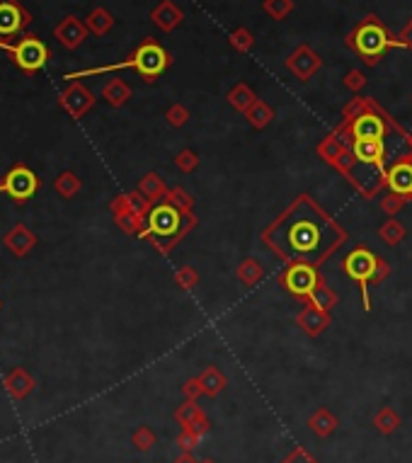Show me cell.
Listing matches in <instances>:
<instances>
[{
    "label": "cell",
    "mask_w": 412,
    "mask_h": 463,
    "mask_svg": "<svg viewBox=\"0 0 412 463\" xmlns=\"http://www.w3.org/2000/svg\"><path fill=\"white\" fill-rule=\"evenodd\" d=\"M342 240V230L315 207L310 199L296 202L279 223L267 230V243L274 245L287 260L315 265L335 250Z\"/></svg>",
    "instance_id": "cell-1"
},
{
    "label": "cell",
    "mask_w": 412,
    "mask_h": 463,
    "mask_svg": "<svg viewBox=\"0 0 412 463\" xmlns=\"http://www.w3.org/2000/svg\"><path fill=\"white\" fill-rule=\"evenodd\" d=\"M167 66H170V54H167L160 44H156V41H144V44L131 54L129 61L117 63V66H107V68H95V71H81V73H73V76H66V78L71 81V78L95 76V73L117 71V68H134V71H139V76L144 78V81L151 83V81H156Z\"/></svg>",
    "instance_id": "cell-2"
},
{
    "label": "cell",
    "mask_w": 412,
    "mask_h": 463,
    "mask_svg": "<svg viewBox=\"0 0 412 463\" xmlns=\"http://www.w3.org/2000/svg\"><path fill=\"white\" fill-rule=\"evenodd\" d=\"M347 44L354 46L359 56H364L366 63H376L378 56H383L388 49H405L403 39H395L393 34H388V29L378 22L376 18H369L366 22H362L357 32L347 39Z\"/></svg>",
    "instance_id": "cell-3"
},
{
    "label": "cell",
    "mask_w": 412,
    "mask_h": 463,
    "mask_svg": "<svg viewBox=\"0 0 412 463\" xmlns=\"http://www.w3.org/2000/svg\"><path fill=\"white\" fill-rule=\"evenodd\" d=\"M41 189V177L25 163L13 165L0 180V194H8L15 204H25Z\"/></svg>",
    "instance_id": "cell-4"
},
{
    "label": "cell",
    "mask_w": 412,
    "mask_h": 463,
    "mask_svg": "<svg viewBox=\"0 0 412 463\" xmlns=\"http://www.w3.org/2000/svg\"><path fill=\"white\" fill-rule=\"evenodd\" d=\"M179 230V209L170 207V204H160L148 212L146 228L141 235H148L156 245L165 247V240L175 238Z\"/></svg>",
    "instance_id": "cell-5"
},
{
    "label": "cell",
    "mask_w": 412,
    "mask_h": 463,
    "mask_svg": "<svg viewBox=\"0 0 412 463\" xmlns=\"http://www.w3.org/2000/svg\"><path fill=\"white\" fill-rule=\"evenodd\" d=\"M46 59H49V49L46 44L34 34H25L22 39L15 46L13 61L22 68L25 73H36L46 66Z\"/></svg>",
    "instance_id": "cell-6"
},
{
    "label": "cell",
    "mask_w": 412,
    "mask_h": 463,
    "mask_svg": "<svg viewBox=\"0 0 412 463\" xmlns=\"http://www.w3.org/2000/svg\"><path fill=\"white\" fill-rule=\"evenodd\" d=\"M59 104L63 112H68L73 119H78V117H83L88 109H92L95 95L90 92L83 83H71V85L59 95Z\"/></svg>",
    "instance_id": "cell-7"
},
{
    "label": "cell",
    "mask_w": 412,
    "mask_h": 463,
    "mask_svg": "<svg viewBox=\"0 0 412 463\" xmlns=\"http://www.w3.org/2000/svg\"><path fill=\"white\" fill-rule=\"evenodd\" d=\"M29 22V13L18 0H0V36H15Z\"/></svg>",
    "instance_id": "cell-8"
},
{
    "label": "cell",
    "mask_w": 412,
    "mask_h": 463,
    "mask_svg": "<svg viewBox=\"0 0 412 463\" xmlns=\"http://www.w3.org/2000/svg\"><path fill=\"white\" fill-rule=\"evenodd\" d=\"M36 243H39V238H36V233L27 223H15L13 228L3 235L5 250L13 252L15 257H27L36 247Z\"/></svg>",
    "instance_id": "cell-9"
},
{
    "label": "cell",
    "mask_w": 412,
    "mask_h": 463,
    "mask_svg": "<svg viewBox=\"0 0 412 463\" xmlns=\"http://www.w3.org/2000/svg\"><path fill=\"white\" fill-rule=\"evenodd\" d=\"M376 267H378L376 257H373L369 250H357V252H352V255L347 257V262H345L347 275H350L352 279H357V282H362L364 291H366V282L371 279L373 272H376Z\"/></svg>",
    "instance_id": "cell-10"
},
{
    "label": "cell",
    "mask_w": 412,
    "mask_h": 463,
    "mask_svg": "<svg viewBox=\"0 0 412 463\" xmlns=\"http://www.w3.org/2000/svg\"><path fill=\"white\" fill-rule=\"evenodd\" d=\"M287 68L298 78V81H308V78L320 68V56L315 54L313 49H308V46H298V49L287 59Z\"/></svg>",
    "instance_id": "cell-11"
},
{
    "label": "cell",
    "mask_w": 412,
    "mask_h": 463,
    "mask_svg": "<svg viewBox=\"0 0 412 463\" xmlns=\"http://www.w3.org/2000/svg\"><path fill=\"white\" fill-rule=\"evenodd\" d=\"M352 134H354V141H381L385 139V122L378 114L364 112L354 119Z\"/></svg>",
    "instance_id": "cell-12"
},
{
    "label": "cell",
    "mask_w": 412,
    "mask_h": 463,
    "mask_svg": "<svg viewBox=\"0 0 412 463\" xmlns=\"http://www.w3.org/2000/svg\"><path fill=\"white\" fill-rule=\"evenodd\" d=\"M3 386H5V391H8V396L13 398V401H25V398H27L29 393L36 388V381L32 378V373L27 369L15 366L13 371H8Z\"/></svg>",
    "instance_id": "cell-13"
},
{
    "label": "cell",
    "mask_w": 412,
    "mask_h": 463,
    "mask_svg": "<svg viewBox=\"0 0 412 463\" xmlns=\"http://www.w3.org/2000/svg\"><path fill=\"white\" fill-rule=\"evenodd\" d=\"M54 36L56 39L61 41L66 49H78V46L85 41V36H88V27H85V22H81L78 18H66V20H61L59 25H56V29H54Z\"/></svg>",
    "instance_id": "cell-14"
},
{
    "label": "cell",
    "mask_w": 412,
    "mask_h": 463,
    "mask_svg": "<svg viewBox=\"0 0 412 463\" xmlns=\"http://www.w3.org/2000/svg\"><path fill=\"white\" fill-rule=\"evenodd\" d=\"M287 286L289 291L294 293H313L315 291V284H318V275L310 265L301 262V265H294L291 270L287 272Z\"/></svg>",
    "instance_id": "cell-15"
},
{
    "label": "cell",
    "mask_w": 412,
    "mask_h": 463,
    "mask_svg": "<svg viewBox=\"0 0 412 463\" xmlns=\"http://www.w3.org/2000/svg\"><path fill=\"white\" fill-rule=\"evenodd\" d=\"M352 153L357 158V163L362 165H371V167H378L381 163H385V139L381 141H354L352 146Z\"/></svg>",
    "instance_id": "cell-16"
},
{
    "label": "cell",
    "mask_w": 412,
    "mask_h": 463,
    "mask_svg": "<svg viewBox=\"0 0 412 463\" xmlns=\"http://www.w3.org/2000/svg\"><path fill=\"white\" fill-rule=\"evenodd\" d=\"M151 20L163 32H172L179 22H182V10H179L172 0H163V3L151 13Z\"/></svg>",
    "instance_id": "cell-17"
},
{
    "label": "cell",
    "mask_w": 412,
    "mask_h": 463,
    "mask_svg": "<svg viewBox=\"0 0 412 463\" xmlns=\"http://www.w3.org/2000/svg\"><path fill=\"white\" fill-rule=\"evenodd\" d=\"M388 185L400 197L412 194V163H395L388 172Z\"/></svg>",
    "instance_id": "cell-18"
},
{
    "label": "cell",
    "mask_w": 412,
    "mask_h": 463,
    "mask_svg": "<svg viewBox=\"0 0 412 463\" xmlns=\"http://www.w3.org/2000/svg\"><path fill=\"white\" fill-rule=\"evenodd\" d=\"M102 97H104V102L112 104V107H121V104L131 97V88L126 85L124 81L114 78V81H109L107 85L102 88Z\"/></svg>",
    "instance_id": "cell-19"
},
{
    "label": "cell",
    "mask_w": 412,
    "mask_h": 463,
    "mask_svg": "<svg viewBox=\"0 0 412 463\" xmlns=\"http://www.w3.org/2000/svg\"><path fill=\"white\" fill-rule=\"evenodd\" d=\"M112 25H114V18L104 8H95L85 20L88 32H92V34H97V36L107 34V32L112 29Z\"/></svg>",
    "instance_id": "cell-20"
},
{
    "label": "cell",
    "mask_w": 412,
    "mask_h": 463,
    "mask_svg": "<svg viewBox=\"0 0 412 463\" xmlns=\"http://www.w3.org/2000/svg\"><path fill=\"white\" fill-rule=\"evenodd\" d=\"M81 187H83L81 177H78L76 172H71V170L61 172V175L54 180V189L61 194L63 199H71V197H76V194L81 192Z\"/></svg>",
    "instance_id": "cell-21"
},
{
    "label": "cell",
    "mask_w": 412,
    "mask_h": 463,
    "mask_svg": "<svg viewBox=\"0 0 412 463\" xmlns=\"http://www.w3.org/2000/svg\"><path fill=\"white\" fill-rule=\"evenodd\" d=\"M228 99H231V104L238 107V109H247V107H252V104L257 102L255 95L250 92V88L247 85H235L233 90H231Z\"/></svg>",
    "instance_id": "cell-22"
},
{
    "label": "cell",
    "mask_w": 412,
    "mask_h": 463,
    "mask_svg": "<svg viewBox=\"0 0 412 463\" xmlns=\"http://www.w3.org/2000/svg\"><path fill=\"white\" fill-rule=\"evenodd\" d=\"M294 10V0H265V13L274 20H284Z\"/></svg>",
    "instance_id": "cell-23"
},
{
    "label": "cell",
    "mask_w": 412,
    "mask_h": 463,
    "mask_svg": "<svg viewBox=\"0 0 412 463\" xmlns=\"http://www.w3.org/2000/svg\"><path fill=\"white\" fill-rule=\"evenodd\" d=\"M114 219H117L119 228L124 230V233H139V230H144L141 216H136V214H131V212H119V214H114Z\"/></svg>",
    "instance_id": "cell-24"
},
{
    "label": "cell",
    "mask_w": 412,
    "mask_h": 463,
    "mask_svg": "<svg viewBox=\"0 0 412 463\" xmlns=\"http://www.w3.org/2000/svg\"><path fill=\"white\" fill-rule=\"evenodd\" d=\"M139 189H141V194H144L146 199H156V197H160L163 194V182L158 180V175H146L144 180H141V185H139Z\"/></svg>",
    "instance_id": "cell-25"
},
{
    "label": "cell",
    "mask_w": 412,
    "mask_h": 463,
    "mask_svg": "<svg viewBox=\"0 0 412 463\" xmlns=\"http://www.w3.org/2000/svg\"><path fill=\"white\" fill-rule=\"evenodd\" d=\"M231 46H233L235 51H250L252 46V34L247 32L245 27L235 29L233 34H231Z\"/></svg>",
    "instance_id": "cell-26"
},
{
    "label": "cell",
    "mask_w": 412,
    "mask_h": 463,
    "mask_svg": "<svg viewBox=\"0 0 412 463\" xmlns=\"http://www.w3.org/2000/svg\"><path fill=\"white\" fill-rule=\"evenodd\" d=\"M269 119H272V112H269L267 104L255 102V104L250 107V122L255 124V126H265Z\"/></svg>",
    "instance_id": "cell-27"
},
{
    "label": "cell",
    "mask_w": 412,
    "mask_h": 463,
    "mask_svg": "<svg viewBox=\"0 0 412 463\" xmlns=\"http://www.w3.org/2000/svg\"><path fill=\"white\" fill-rule=\"evenodd\" d=\"M310 427L320 434H327L330 429H335V417H330L327 413H318L315 417H310Z\"/></svg>",
    "instance_id": "cell-28"
},
{
    "label": "cell",
    "mask_w": 412,
    "mask_h": 463,
    "mask_svg": "<svg viewBox=\"0 0 412 463\" xmlns=\"http://www.w3.org/2000/svg\"><path fill=\"white\" fill-rule=\"evenodd\" d=\"M202 386L209 393H216V391H221V386H224V378H221V373H216L214 369H209V371L204 373V378H202Z\"/></svg>",
    "instance_id": "cell-29"
},
{
    "label": "cell",
    "mask_w": 412,
    "mask_h": 463,
    "mask_svg": "<svg viewBox=\"0 0 412 463\" xmlns=\"http://www.w3.org/2000/svg\"><path fill=\"white\" fill-rule=\"evenodd\" d=\"M134 444L139 446L141 451H146V449H151L153 446V432L148 427H139L134 432Z\"/></svg>",
    "instance_id": "cell-30"
},
{
    "label": "cell",
    "mask_w": 412,
    "mask_h": 463,
    "mask_svg": "<svg viewBox=\"0 0 412 463\" xmlns=\"http://www.w3.org/2000/svg\"><path fill=\"white\" fill-rule=\"evenodd\" d=\"M303 325L308 328V333H320V328L325 325V318L318 315V310H310L308 315H303Z\"/></svg>",
    "instance_id": "cell-31"
},
{
    "label": "cell",
    "mask_w": 412,
    "mask_h": 463,
    "mask_svg": "<svg viewBox=\"0 0 412 463\" xmlns=\"http://www.w3.org/2000/svg\"><path fill=\"white\" fill-rule=\"evenodd\" d=\"M345 85L350 88V90H362V88L366 85V78H364V73L352 71V73H347V78H345Z\"/></svg>",
    "instance_id": "cell-32"
},
{
    "label": "cell",
    "mask_w": 412,
    "mask_h": 463,
    "mask_svg": "<svg viewBox=\"0 0 412 463\" xmlns=\"http://www.w3.org/2000/svg\"><path fill=\"white\" fill-rule=\"evenodd\" d=\"M167 122H170L172 126H182L184 122H187V109L179 107V104L170 107V112H167Z\"/></svg>",
    "instance_id": "cell-33"
},
{
    "label": "cell",
    "mask_w": 412,
    "mask_h": 463,
    "mask_svg": "<svg viewBox=\"0 0 412 463\" xmlns=\"http://www.w3.org/2000/svg\"><path fill=\"white\" fill-rule=\"evenodd\" d=\"M383 238L388 240V243H398V240L403 238V228H400L398 223H385L383 226Z\"/></svg>",
    "instance_id": "cell-34"
},
{
    "label": "cell",
    "mask_w": 412,
    "mask_h": 463,
    "mask_svg": "<svg viewBox=\"0 0 412 463\" xmlns=\"http://www.w3.org/2000/svg\"><path fill=\"white\" fill-rule=\"evenodd\" d=\"M378 424H381L383 432H390V429H395V424H398V417H395L393 413H388V410H385L381 417H378Z\"/></svg>",
    "instance_id": "cell-35"
},
{
    "label": "cell",
    "mask_w": 412,
    "mask_h": 463,
    "mask_svg": "<svg viewBox=\"0 0 412 463\" xmlns=\"http://www.w3.org/2000/svg\"><path fill=\"white\" fill-rule=\"evenodd\" d=\"M170 197H172V202L179 204V207H187V197H184V192H179V189H175V192H172Z\"/></svg>",
    "instance_id": "cell-36"
},
{
    "label": "cell",
    "mask_w": 412,
    "mask_h": 463,
    "mask_svg": "<svg viewBox=\"0 0 412 463\" xmlns=\"http://www.w3.org/2000/svg\"><path fill=\"white\" fill-rule=\"evenodd\" d=\"M400 39L405 41V46H410V49H412V22L408 25V27L403 29V34H400Z\"/></svg>",
    "instance_id": "cell-37"
},
{
    "label": "cell",
    "mask_w": 412,
    "mask_h": 463,
    "mask_svg": "<svg viewBox=\"0 0 412 463\" xmlns=\"http://www.w3.org/2000/svg\"><path fill=\"white\" fill-rule=\"evenodd\" d=\"M177 163L182 167H189V165H192V153H187V151H184L182 156H177Z\"/></svg>",
    "instance_id": "cell-38"
},
{
    "label": "cell",
    "mask_w": 412,
    "mask_h": 463,
    "mask_svg": "<svg viewBox=\"0 0 412 463\" xmlns=\"http://www.w3.org/2000/svg\"><path fill=\"white\" fill-rule=\"evenodd\" d=\"M318 301L323 303V306H325L327 301H330V296H327V293H325V289H318Z\"/></svg>",
    "instance_id": "cell-39"
},
{
    "label": "cell",
    "mask_w": 412,
    "mask_h": 463,
    "mask_svg": "<svg viewBox=\"0 0 412 463\" xmlns=\"http://www.w3.org/2000/svg\"><path fill=\"white\" fill-rule=\"evenodd\" d=\"M0 310H3V301H0Z\"/></svg>",
    "instance_id": "cell-40"
}]
</instances>
